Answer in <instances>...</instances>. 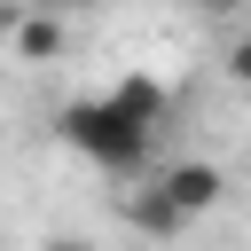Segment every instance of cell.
<instances>
[{"mask_svg": "<svg viewBox=\"0 0 251 251\" xmlns=\"http://www.w3.org/2000/svg\"><path fill=\"white\" fill-rule=\"evenodd\" d=\"M157 188L173 196V212H180V220H204V212L227 196V173H220L212 157H180V165H165V173H157Z\"/></svg>", "mask_w": 251, "mask_h": 251, "instance_id": "2", "label": "cell"}, {"mask_svg": "<svg viewBox=\"0 0 251 251\" xmlns=\"http://www.w3.org/2000/svg\"><path fill=\"white\" fill-rule=\"evenodd\" d=\"M110 110H118V118H133L141 133H157V118H165V86H157L149 71H126V78L110 86Z\"/></svg>", "mask_w": 251, "mask_h": 251, "instance_id": "4", "label": "cell"}, {"mask_svg": "<svg viewBox=\"0 0 251 251\" xmlns=\"http://www.w3.org/2000/svg\"><path fill=\"white\" fill-rule=\"evenodd\" d=\"M55 133H63L86 165H102V173H118V180H141V173H149V133H141L133 118H118L110 94L63 102V110H55Z\"/></svg>", "mask_w": 251, "mask_h": 251, "instance_id": "1", "label": "cell"}, {"mask_svg": "<svg viewBox=\"0 0 251 251\" xmlns=\"http://www.w3.org/2000/svg\"><path fill=\"white\" fill-rule=\"evenodd\" d=\"M204 16H235V8H251V0H196Z\"/></svg>", "mask_w": 251, "mask_h": 251, "instance_id": "8", "label": "cell"}, {"mask_svg": "<svg viewBox=\"0 0 251 251\" xmlns=\"http://www.w3.org/2000/svg\"><path fill=\"white\" fill-rule=\"evenodd\" d=\"M126 227H141V235H188V220L173 212V196L157 188V180H126Z\"/></svg>", "mask_w": 251, "mask_h": 251, "instance_id": "3", "label": "cell"}, {"mask_svg": "<svg viewBox=\"0 0 251 251\" xmlns=\"http://www.w3.org/2000/svg\"><path fill=\"white\" fill-rule=\"evenodd\" d=\"M39 251H94V243H86V235H47Z\"/></svg>", "mask_w": 251, "mask_h": 251, "instance_id": "7", "label": "cell"}, {"mask_svg": "<svg viewBox=\"0 0 251 251\" xmlns=\"http://www.w3.org/2000/svg\"><path fill=\"white\" fill-rule=\"evenodd\" d=\"M16 55H24V63H55V55H63V16L24 8V16H16Z\"/></svg>", "mask_w": 251, "mask_h": 251, "instance_id": "5", "label": "cell"}, {"mask_svg": "<svg viewBox=\"0 0 251 251\" xmlns=\"http://www.w3.org/2000/svg\"><path fill=\"white\" fill-rule=\"evenodd\" d=\"M227 78H235V86H251V31H235V39H227Z\"/></svg>", "mask_w": 251, "mask_h": 251, "instance_id": "6", "label": "cell"}, {"mask_svg": "<svg viewBox=\"0 0 251 251\" xmlns=\"http://www.w3.org/2000/svg\"><path fill=\"white\" fill-rule=\"evenodd\" d=\"M31 8H39V16H63V8H78V0H31Z\"/></svg>", "mask_w": 251, "mask_h": 251, "instance_id": "9", "label": "cell"}]
</instances>
